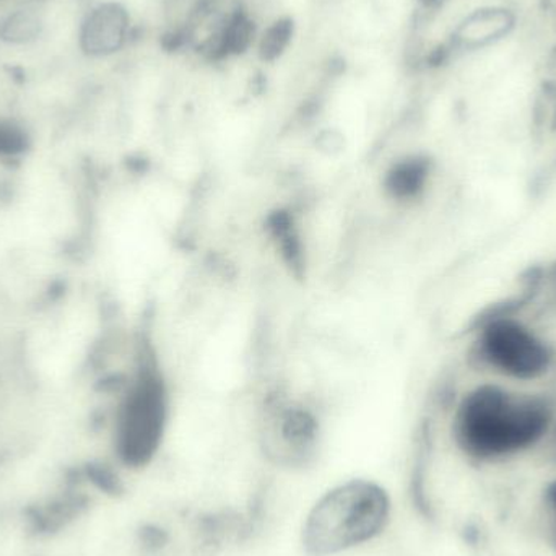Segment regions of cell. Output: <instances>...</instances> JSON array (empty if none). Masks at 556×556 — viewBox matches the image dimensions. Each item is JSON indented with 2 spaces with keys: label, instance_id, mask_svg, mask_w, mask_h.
<instances>
[{
  "label": "cell",
  "instance_id": "obj_1",
  "mask_svg": "<svg viewBox=\"0 0 556 556\" xmlns=\"http://www.w3.org/2000/svg\"><path fill=\"white\" fill-rule=\"evenodd\" d=\"M556 404L547 394L482 381L450 408L446 443L457 466L473 477L505 473L551 451Z\"/></svg>",
  "mask_w": 556,
  "mask_h": 556
},
{
  "label": "cell",
  "instance_id": "obj_2",
  "mask_svg": "<svg viewBox=\"0 0 556 556\" xmlns=\"http://www.w3.org/2000/svg\"><path fill=\"white\" fill-rule=\"evenodd\" d=\"M397 496L378 477L332 480L309 500L298 522L303 556H358L384 544L397 522Z\"/></svg>",
  "mask_w": 556,
  "mask_h": 556
},
{
  "label": "cell",
  "instance_id": "obj_3",
  "mask_svg": "<svg viewBox=\"0 0 556 556\" xmlns=\"http://www.w3.org/2000/svg\"><path fill=\"white\" fill-rule=\"evenodd\" d=\"M172 425V388L159 359L150 353L140 362L116 408L113 453L117 466L130 473L156 466Z\"/></svg>",
  "mask_w": 556,
  "mask_h": 556
},
{
  "label": "cell",
  "instance_id": "obj_4",
  "mask_svg": "<svg viewBox=\"0 0 556 556\" xmlns=\"http://www.w3.org/2000/svg\"><path fill=\"white\" fill-rule=\"evenodd\" d=\"M470 358L495 381L532 384L551 375L556 355L547 337L519 314V306L505 304L477 319Z\"/></svg>",
  "mask_w": 556,
  "mask_h": 556
},
{
  "label": "cell",
  "instance_id": "obj_5",
  "mask_svg": "<svg viewBox=\"0 0 556 556\" xmlns=\"http://www.w3.org/2000/svg\"><path fill=\"white\" fill-rule=\"evenodd\" d=\"M320 412L304 399L274 392L264 399L256 424V443L264 463L278 472L313 469L324 450Z\"/></svg>",
  "mask_w": 556,
  "mask_h": 556
},
{
  "label": "cell",
  "instance_id": "obj_6",
  "mask_svg": "<svg viewBox=\"0 0 556 556\" xmlns=\"http://www.w3.org/2000/svg\"><path fill=\"white\" fill-rule=\"evenodd\" d=\"M516 28V13L506 7H483L464 16L441 48L444 59L456 52L480 51L502 41Z\"/></svg>",
  "mask_w": 556,
  "mask_h": 556
},
{
  "label": "cell",
  "instance_id": "obj_7",
  "mask_svg": "<svg viewBox=\"0 0 556 556\" xmlns=\"http://www.w3.org/2000/svg\"><path fill=\"white\" fill-rule=\"evenodd\" d=\"M132 20L123 3L104 2L94 7L80 28V48L91 58H108L127 45Z\"/></svg>",
  "mask_w": 556,
  "mask_h": 556
},
{
  "label": "cell",
  "instance_id": "obj_8",
  "mask_svg": "<svg viewBox=\"0 0 556 556\" xmlns=\"http://www.w3.org/2000/svg\"><path fill=\"white\" fill-rule=\"evenodd\" d=\"M434 178V162L427 153H407L386 168L381 189L388 202L410 207L427 195Z\"/></svg>",
  "mask_w": 556,
  "mask_h": 556
},
{
  "label": "cell",
  "instance_id": "obj_9",
  "mask_svg": "<svg viewBox=\"0 0 556 556\" xmlns=\"http://www.w3.org/2000/svg\"><path fill=\"white\" fill-rule=\"evenodd\" d=\"M532 493V532L544 551L556 556V470L545 477Z\"/></svg>",
  "mask_w": 556,
  "mask_h": 556
},
{
  "label": "cell",
  "instance_id": "obj_10",
  "mask_svg": "<svg viewBox=\"0 0 556 556\" xmlns=\"http://www.w3.org/2000/svg\"><path fill=\"white\" fill-rule=\"evenodd\" d=\"M293 20L280 16V18L273 20L260 29L253 51H256L261 61L276 62L288 51L291 41H293Z\"/></svg>",
  "mask_w": 556,
  "mask_h": 556
},
{
  "label": "cell",
  "instance_id": "obj_11",
  "mask_svg": "<svg viewBox=\"0 0 556 556\" xmlns=\"http://www.w3.org/2000/svg\"><path fill=\"white\" fill-rule=\"evenodd\" d=\"M41 29L42 22L38 13L31 10H18L0 23V38L13 45H23L38 38Z\"/></svg>",
  "mask_w": 556,
  "mask_h": 556
},
{
  "label": "cell",
  "instance_id": "obj_12",
  "mask_svg": "<svg viewBox=\"0 0 556 556\" xmlns=\"http://www.w3.org/2000/svg\"><path fill=\"white\" fill-rule=\"evenodd\" d=\"M26 147V134L13 123L0 121V155H13Z\"/></svg>",
  "mask_w": 556,
  "mask_h": 556
},
{
  "label": "cell",
  "instance_id": "obj_13",
  "mask_svg": "<svg viewBox=\"0 0 556 556\" xmlns=\"http://www.w3.org/2000/svg\"><path fill=\"white\" fill-rule=\"evenodd\" d=\"M417 2L418 9L424 13H434L438 10L443 9L444 3L447 0H415Z\"/></svg>",
  "mask_w": 556,
  "mask_h": 556
},
{
  "label": "cell",
  "instance_id": "obj_14",
  "mask_svg": "<svg viewBox=\"0 0 556 556\" xmlns=\"http://www.w3.org/2000/svg\"><path fill=\"white\" fill-rule=\"evenodd\" d=\"M551 116H548V126H551L552 132H556V87L552 88L551 93Z\"/></svg>",
  "mask_w": 556,
  "mask_h": 556
},
{
  "label": "cell",
  "instance_id": "obj_15",
  "mask_svg": "<svg viewBox=\"0 0 556 556\" xmlns=\"http://www.w3.org/2000/svg\"><path fill=\"white\" fill-rule=\"evenodd\" d=\"M548 457H551L552 463H554L555 467H556V421H555L554 438H552L551 451H548Z\"/></svg>",
  "mask_w": 556,
  "mask_h": 556
}]
</instances>
